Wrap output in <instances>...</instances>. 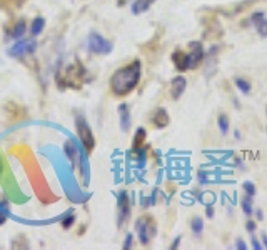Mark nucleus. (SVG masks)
<instances>
[{"instance_id": "f257e3e1", "label": "nucleus", "mask_w": 267, "mask_h": 250, "mask_svg": "<svg viewBox=\"0 0 267 250\" xmlns=\"http://www.w3.org/2000/svg\"><path fill=\"white\" fill-rule=\"evenodd\" d=\"M140 77H142V62L135 58L130 64L116 70L109 85H111L112 94L116 97H127L139 85Z\"/></svg>"}, {"instance_id": "f03ea898", "label": "nucleus", "mask_w": 267, "mask_h": 250, "mask_svg": "<svg viewBox=\"0 0 267 250\" xmlns=\"http://www.w3.org/2000/svg\"><path fill=\"white\" fill-rule=\"evenodd\" d=\"M85 75L87 70L79 60H75L72 65H69L67 69L62 70L57 77V82L61 87H72V89H79L80 85L85 84Z\"/></svg>"}, {"instance_id": "7ed1b4c3", "label": "nucleus", "mask_w": 267, "mask_h": 250, "mask_svg": "<svg viewBox=\"0 0 267 250\" xmlns=\"http://www.w3.org/2000/svg\"><path fill=\"white\" fill-rule=\"evenodd\" d=\"M135 232H137L139 242L142 245H150L157 233V224L152 215H142L135 220Z\"/></svg>"}, {"instance_id": "20e7f679", "label": "nucleus", "mask_w": 267, "mask_h": 250, "mask_svg": "<svg viewBox=\"0 0 267 250\" xmlns=\"http://www.w3.org/2000/svg\"><path fill=\"white\" fill-rule=\"evenodd\" d=\"M75 130H77L80 144H82L85 152L87 154H90V152L95 149V137H94V132H92L89 122L85 120L84 115L75 117Z\"/></svg>"}, {"instance_id": "39448f33", "label": "nucleus", "mask_w": 267, "mask_h": 250, "mask_svg": "<svg viewBox=\"0 0 267 250\" xmlns=\"http://www.w3.org/2000/svg\"><path fill=\"white\" fill-rule=\"evenodd\" d=\"M87 48H89L90 53H95V55H109L112 52V42L107 40L105 37H102L97 32H90L89 39H87Z\"/></svg>"}, {"instance_id": "423d86ee", "label": "nucleus", "mask_w": 267, "mask_h": 250, "mask_svg": "<svg viewBox=\"0 0 267 250\" xmlns=\"http://www.w3.org/2000/svg\"><path fill=\"white\" fill-rule=\"evenodd\" d=\"M130 212H132V205H130L129 192L121 190L117 195V227L119 229H122L125 222L129 220Z\"/></svg>"}, {"instance_id": "0eeeda50", "label": "nucleus", "mask_w": 267, "mask_h": 250, "mask_svg": "<svg viewBox=\"0 0 267 250\" xmlns=\"http://www.w3.org/2000/svg\"><path fill=\"white\" fill-rule=\"evenodd\" d=\"M190 52H187V58H189V70H195L200 67V64L205 60V50L202 42H190L189 43Z\"/></svg>"}, {"instance_id": "6e6552de", "label": "nucleus", "mask_w": 267, "mask_h": 250, "mask_svg": "<svg viewBox=\"0 0 267 250\" xmlns=\"http://www.w3.org/2000/svg\"><path fill=\"white\" fill-rule=\"evenodd\" d=\"M34 52H35V42H32V40H20L7 50L9 55L14 58H22L25 55H30V53H34Z\"/></svg>"}, {"instance_id": "1a4fd4ad", "label": "nucleus", "mask_w": 267, "mask_h": 250, "mask_svg": "<svg viewBox=\"0 0 267 250\" xmlns=\"http://www.w3.org/2000/svg\"><path fill=\"white\" fill-rule=\"evenodd\" d=\"M185 89H187V80H185L184 75H176V77L171 80V97L174 100L181 99Z\"/></svg>"}, {"instance_id": "9d476101", "label": "nucleus", "mask_w": 267, "mask_h": 250, "mask_svg": "<svg viewBox=\"0 0 267 250\" xmlns=\"http://www.w3.org/2000/svg\"><path fill=\"white\" fill-rule=\"evenodd\" d=\"M150 122L154 123V127H157V129H166L169 125V122H171V117H169V113H167V110L164 107H159L152 112Z\"/></svg>"}, {"instance_id": "9b49d317", "label": "nucleus", "mask_w": 267, "mask_h": 250, "mask_svg": "<svg viewBox=\"0 0 267 250\" xmlns=\"http://www.w3.org/2000/svg\"><path fill=\"white\" fill-rule=\"evenodd\" d=\"M119 118H121V129L122 132H129L130 125H132V118H130V110L127 104L119 105Z\"/></svg>"}, {"instance_id": "f8f14e48", "label": "nucleus", "mask_w": 267, "mask_h": 250, "mask_svg": "<svg viewBox=\"0 0 267 250\" xmlns=\"http://www.w3.org/2000/svg\"><path fill=\"white\" fill-rule=\"evenodd\" d=\"M172 62L176 65V69L179 72H185L189 70V58H187V52L182 50H176L172 53Z\"/></svg>"}, {"instance_id": "ddd939ff", "label": "nucleus", "mask_w": 267, "mask_h": 250, "mask_svg": "<svg viewBox=\"0 0 267 250\" xmlns=\"http://www.w3.org/2000/svg\"><path fill=\"white\" fill-rule=\"evenodd\" d=\"M154 2H155V0H134L132 14L134 15H140V14L147 12V10L152 7V4H154Z\"/></svg>"}, {"instance_id": "4468645a", "label": "nucleus", "mask_w": 267, "mask_h": 250, "mask_svg": "<svg viewBox=\"0 0 267 250\" xmlns=\"http://www.w3.org/2000/svg\"><path fill=\"white\" fill-rule=\"evenodd\" d=\"M145 139H147V132L145 129L139 127L137 130H135V135H134V142H132V152L134 150H139L142 149L144 144H145Z\"/></svg>"}, {"instance_id": "2eb2a0df", "label": "nucleus", "mask_w": 267, "mask_h": 250, "mask_svg": "<svg viewBox=\"0 0 267 250\" xmlns=\"http://www.w3.org/2000/svg\"><path fill=\"white\" fill-rule=\"evenodd\" d=\"M234 85H236L237 89L241 90L244 95H249V94H250V90H252V85H250L249 80L242 79V77H236V79H234Z\"/></svg>"}, {"instance_id": "dca6fc26", "label": "nucleus", "mask_w": 267, "mask_h": 250, "mask_svg": "<svg viewBox=\"0 0 267 250\" xmlns=\"http://www.w3.org/2000/svg\"><path fill=\"white\" fill-rule=\"evenodd\" d=\"M241 207H242V212L246 217H252L254 214V204H252V197L250 195H246V197H242L241 200Z\"/></svg>"}, {"instance_id": "f3484780", "label": "nucleus", "mask_w": 267, "mask_h": 250, "mask_svg": "<svg viewBox=\"0 0 267 250\" xmlns=\"http://www.w3.org/2000/svg\"><path fill=\"white\" fill-rule=\"evenodd\" d=\"M65 154H67V157L74 162V164H77V162H79L80 152H79V149H77V147H75L72 142H67V144H65Z\"/></svg>"}, {"instance_id": "a211bd4d", "label": "nucleus", "mask_w": 267, "mask_h": 250, "mask_svg": "<svg viewBox=\"0 0 267 250\" xmlns=\"http://www.w3.org/2000/svg\"><path fill=\"white\" fill-rule=\"evenodd\" d=\"M25 29H27L25 20H24V19H20L19 22H15V25H14L12 32H10V35H12L14 39H20V37L25 34Z\"/></svg>"}, {"instance_id": "6ab92c4d", "label": "nucleus", "mask_w": 267, "mask_h": 250, "mask_svg": "<svg viewBox=\"0 0 267 250\" xmlns=\"http://www.w3.org/2000/svg\"><path fill=\"white\" fill-rule=\"evenodd\" d=\"M43 27H45V20H43V17H35L34 22H32V25H30L32 35L37 37V35H39L40 32L43 30Z\"/></svg>"}, {"instance_id": "aec40b11", "label": "nucleus", "mask_w": 267, "mask_h": 250, "mask_svg": "<svg viewBox=\"0 0 267 250\" xmlns=\"http://www.w3.org/2000/svg\"><path fill=\"white\" fill-rule=\"evenodd\" d=\"M190 229H192L195 235H200V233L204 232V219L202 217H194V219L190 220Z\"/></svg>"}, {"instance_id": "412c9836", "label": "nucleus", "mask_w": 267, "mask_h": 250, "mask_svg": "<svg viewBox=\"0 0 267 250\" xmlns=\"http://www.w3.org/2000/svg\"><path fill=\"white\" fill-rule=\"evenodd\" d=\"M217 125H219V130L222 135H227L229 132V125H231V122H229V117L226 115V113H221L219 117H217Z\"/></svg>"}, {"instance_id": "4be33fe9", "label": "nucleus", "mask_w": 267, "mask_h": 250, "mask_svg": "<svg viewBox=\"0 0 267 250\" xmlns=\"http://www.w3.org/2000/svg\"><path fill=\"white\" fill-rule=\"evenodd\" d=\"M264 19H265V14L264 12H254L244 25H254V27H257Z\"/></svg>"}, {"instance_id": "5701e85b", "label": "nucleus", "mask_w": 267, "mask_h": 250, "mask_svg": "<svg viewBox=\"0 0 267 250\" xmlns=\"http://www.w3.org/2000/svg\"><path fill=\"white\" fill-rule=\"evenodd\" d=\"M197 182L200 183V185H207V183H210L212 178H210L209 170H205V168H200V170L197 172Z\"/></svg>"}, {"instance_id": "b1692460", "label": "nucleus", "mask_w": 267, "mask_h": 250, "mask_svg": "<svg viewBox=\"0 0 267 250\" xmlns=\"http://www.w3.org/2000/svg\"><path fill=\"white\" fill-rule=\"evenodd\" d=\"M242 190L246 192V195H250V197H254V195L257 194V189H255L254 182H250V180L242 182Z\"/></svg>"}, {"instance_id": "393cba45", "label": "nucleus", "mask_w": 267, "mask_h": 250, "mask_svg": "<svg viewBox=\"0 0 267 250\" xmlns=\"http://www.w3.org/2000/svg\"><path fill=\"white\" fill-rule=\"evenodd\" d=\"M257 29V34L260 35V37H264V39H267V19H264L260 24L255 27Z\"/></svg>"}, {"instance_id": "a878e982", "label": "nucleus", "mask_w": 267, "mask_h": 250, "mask_svg": "<svg viewBox=\"0 0 267 250\" xmlns=\"http://www.w3.org/2000/svg\"><path fill=\"white\" fill-rule=\"evenodd\" d=\"M74 222H75V217H74V214L67 215V217H65V219L62 220V229H70V227L74 225Z\"/></svg>"}, {"instance_id": "bb28decb", "label": "nucleus", "mask_w": 267, "mask_h": 250, "mask_svg": "<svg viewBox=\"0 0 267 250\" xmlns=\"http://www.w3.org/2000/svg\"><path fill=\"white\" fill-rule=\"evenodd\" d=\"M132 243H134V235H132V233H127V235H125V240H124L122 248H124V250L132 248Z\"/></svg>"}, {"instance_id": "cd10ccee", "label": "nucleus", "mask_w": 267, "mask_h": 250, "mask_svg": "<svg viewBox=\"0 0 267 250\" xmlns=\"http://www.w3.org/2000/svg\"><path fill=\"white\" fill-rule=\"evenodd\" d=\"M246 230L249 233H254L255 230H257V224H255V220H252L250 217H249V220L246 222Z\"/></svg>"}, {"instance_id": "c85d7f7f", "label": "nucleus", "mask_w": 267, "mask_h": 250, "mask_svg": "<svg viewBox=\"0 0 267 250\" xmlns=\"http://www.w3.org/2000/svg\"><path fill=\"white\" fill-rule=\"evenodd\" d=\"M214 215H216L214 205H212V204H205V217H207V219H214Z\"/></svg>"}, {"instance_id": "c756f323", "label": "nucleus", "mask_w": 267, "mask_h": 250, "mask_svg": "<svg viewBox=\"0 0 267 250\" xmlns=\"http://www.w3.org/2000/svg\"><path fill=\"white\" fill-rule=\"evenodd\" d=\"M250 245H252V248H254V250H262V248H264L262 242L257 240V238H255V237L250 238Z\"/></svg>"}, {"instance_id": "7c9ffc66", "label": "nucleus", "mask_w": 267, "mask_h": 250, "mask_svg": "<svg viewBox=\"0 0 267 250\" xmlns=\"http://www.w3.org/2000/svg\"><path fill=\"white\" fill-rule=\"evenodd\" d=\"M236 248L239 250H247V243L242 240V238H237L236 240Z\"/></svg>"}, {"instance_id": "2f4dec72", "label": "nucleus", "mask_w": 267, "mask_h": 250, "mask_svg": "<svg viewBox=\"0 0 267 250\" xmlns=\"http://www.w3.org/2000/svg\"><path fill=\"white\" fill-rule=\"evenodd\" d=\"M181 242H182V237H181V235L174 238V242H172V245H171V250H176V248H179V245H181Z\"/></svg>"}, {"instance_id": "473e14b6", "label": "nucleus", "mask_w": 267, "mask_h": 250, "mask_svg": "<svg viewBox=\"0 0 267 250\" xmlns=\"http://www.w3.org/2000/svg\"><path fill=\"white\" fill-rule=\"evenodd\" d=\"M5 220H7V215H5L4 209H0V225H4V224H5Z\"/></svg>"}, {"instance_id": "72a5a7b5", "label": "nucleus", "mask_w": 267, "mask_h": 250, "mask_svg": "<svg viewBox=\"0 0 267 250\" xmlns=\"http://www.w3.org/2000/svg\"><path fill=\"white\" fill-rule=\"evenodd\" d=\"M255 217H257V220H262L264 219V212L260 209H257V210H255Z\"/></svg>"}, {"instance_id": "f704fd0d", "label": "nucleus", "mask_w": 267, "mask_h": 250, "mask_svg": "<svg viewBox=\"0 0 267 250\" xmlns=\"http://www.w3.org/2000/svg\"><path fill=\"white\" fill-rule=\"evenodd\" d=\"M260 242H262L264 248H267V233L265 232H262V238H260Z\"/></svg>"}, {"instance_id": "c9c22d12", "label": "nucleus", "mask_w": 267, "mask_h": 250, "mask_svg": "<svg viewBox=\"0 0 267 250\" xmlns=\"http://www.w3.org/2000/svg\"><path fill=\"white\" fill-rule=\"evenodd\" d=\"M234 137H236L237 140H241V137H242V134H241V130H234Z\"/></svg>"}, {"instance_id": "e433bc0d", "label": "nucleus", "mask_w": 267, "mask_h": 250, "mask_svg": "<svg viewBox=\"0 0 267 250\" xmlns=\"http://www.w3.org/2000/svg\"><path fill=\"white\" fill-rule=\"evenodd\" d=\"M265 110H267V108H265Z\"/></svg>"}]
</instances>
